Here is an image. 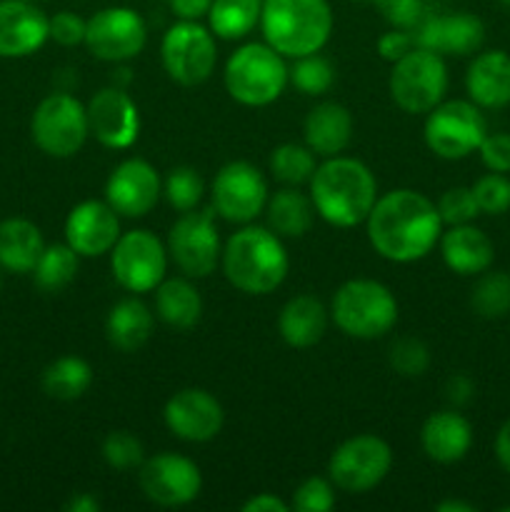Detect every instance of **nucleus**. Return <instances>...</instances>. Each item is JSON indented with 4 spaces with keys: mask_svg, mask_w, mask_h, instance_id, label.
<instances>
[{
    "mask_svg": "<svg viewBox=\"0 0 510 512\" xmlns=\"http://www.w3.org/2000/svg\"><path fill=\"white\" fill-rule=\"evenodd\" d=\"M370 3H373V0H370Z\"/></svg>",
    "mask_w": 510,
    "mask_h": 512,
    "instance_id": "56",
    "label": "nucleus"
},
{
    "mask_svg": "<svg viewBox=\"0 0 510 512\" xmlns=\"http://www.w3.org/2000/svg\"><path fill=\"white\" fill-rule=\"evenodd\" d=\"M210 195H213L215 215L238 225L253 223L270 198L263 173L245 160L223 165L215 175Z\"/></svg>",
    "mask_w": 510,
    "mask_h": 512,
    "instance_id": "15",
    "label": "nucleus"
},
{
    "mask_svg": "<svg viewBox=\"0 0 510 512\" xmlns=\"http://www.w3.org/2000/svg\"><path fill=\"white\" fill-rule=\"evenodd\" d=\"M310 200L315 213L335 228L365 223L378 200V183L365 163L333 155L315 168L310 178Z\"/></svg>",
    "mask_w": 510,
    "mask_h": 512,
    "instance_id": "2",
    "label": "nucleus"
},
{
    "mask_svg": "<svg viewBox=\"0 0 510 512\" xmlns=\"http://www.w3.org/2000/svg\"><path fill=\"white\" fill-rule=\"evenodd\" d=\"M168 5L180 20H200L208 15L213 0H168Z\"/></svg>",
    "mask_w": 510,
    "mask_h": 512,
    "instance_id": "48",
    "label": "nucleus"
},
{
    "mask_svg": "<svg viewBox=\"0 0 510 512\" xmlns=\"http://www.w3.org/2000/svg\"><path fill=\"white\" fill-rule=\"evenodd\" d=\"M393 468V450L378 435H353L333 450L328 475L335 488L350 495H363L378 488Z\"/></svg>",
    "mask_w": 510,
    "mask_h": 512,
    "instance_id": "10",
    "label": "nucleus"
},
{
    "mask_svg": "<svg viewBox=\"0 0 510 512\" xmlns=\"http://www.w3.org/2000/svg\"><path fill=\"white\" fill-rule=\"evenodd\" d=\"M45 243L30 220L8 218L0 223V265L10 273H33Z\"/></svg>",
    "mask_w": 510,
    "mask_h": 512,
    "instance_id": "30",
    "label": "nucleus"
},
{
    "mask_svg": "<svg viewBox=\"0 0 510 512\" xmlns=\"http://www.w3.org/2000/svg\"><path fill=\"white\" fill-rule=\"evenodd\" d=\"M495 458H498V463L503 465L505 473L510 475V418L505 420L503 428H500L498 435H495Z\"/></svg>",
    "mask_w": 510,
    "mask_h": 512,
    "instance_id": "51",
    "label": "nucleus"
},
{
    "mask_svg": "<svg viewBox=\"0 0 510 512\" xmlns=\"http://www.w3.org/2000/svg\"><path fill=\"white\" fill-rule=\"evenodd\" d=\"M440 255L453 273L480 275L493 265L495 248L483 230L465 223L450 225L448 233L440 235Z\"/></svg>",
    "mask_w": 510,
    "mask_h": 512,
    "instance_id": "26",
    "label": "nucleus"
},
{
    "mask_svg": "<svg viewBox=\"0 0 510 512\" xmlns=\"http://www.w3.org/2000/svg\"><path fill=\"white\" fill-rule=\"evenodd\" d=\"M220 268L240 293L268 295L283 285L290 258L280 235L260 225H245L225 240Z\"/></svg>",
    "mask_w": 510,
    "mask_h": 512,
    "instance_id": "3",
    "label": "nucleus"
},
{
    "mask_svg": "<svg viewBox=\"0 0 510 512\" xmlns=\"http://www.w3.org/2000/svg\"><path fill=\"white\" fill-rule=\"evenodd\" d=\"M305 145L320 158L340 155L353 138V115L345 105L325 100L308 110L303 123Z\"/></svg>",
    "mask_w": 510,
    "mask_h": 512,
    "instance_id": "24",
    "label": "nucleus"
},
{
    "mask_svg": "<svg viewBox=\"0 0 510 512\" xmlns=\"http://www.w3.org/2000/svg\"><path fill=\"white\" fill-rule=\"evenodd\" d=\"M425 115V145L443 160L468 158L488 135L483 113L473 100H445Z\"/></svg>",
    "mask_w": 510,
    "mask_h": 512,
    "instance_id": "8",
    "label": "nucleus"
},
{
    "mask_svg": "<svg viewBox=\"0 0 510 512\" xmlns=\"http://www.w3.org/2000/svg\"><path fill=\"white\" fill-rule=\"evenodd\" d=\"M390 98L403 113L423 115L443 103L448 90V68L443 55L428 48H413L393 63Z\"/></svg>",
    "mask_w": 510,
    "mask_h": 512,
    "instance_id": "7",
    "label": "nucleus"
},
{
    "mask_svg": "<svg viewBox=\"0 0 510 512\" xmlns=\"http://www.w3.org/2000/svg\"><path fill=\"white\" fill-rule=\"evenodd\" d=\"M268 228L280 238H303L313 225L315 205L313 200L298 188H283L265 203Z\"/></svg>",
    "mask_w": 510,
    "mask_h": 512,
    "instance_id": "31",
    "label": "nucleus"
},
{
    "mask_svg": "<svg viewBox=\"0 0 510 512\" xmlns=\"http://www.w3.org/2000/svg\"><path fill=\"white\" fill-rule=\"evenodd\" d=\"M155 313L165 325L175 330H188L198 325L203 315V298L190 278H163L155 288Z\"/></svg>",
    "mask_w": 510,
    "mask_h": 512,
    "instance_id": "29",
    "label": "nucleus"
},
{
    "mask_svg": "<svg viewBox=\"0 0 510 512\" xmlns=\"http://www.w3.org/2000/svg\"><path fill=\"white\" fill-rule=\"evenodd\" d=\"M470 305L485 320H498L510 313V275L503 270L483 273L475 283Z\"/></svg>",
    "mask_w": 510,
    "mask_h": 512,
    "instance_id": "36",
    "label": "nucleus"
},
{
    "mask_svg": "<svg viewBox=\"0 0 510 512\" xmlns=\"http://www.w3.org/2000/svg\"><path fill=\"white\" fill-rule=\"evenodd\" d=\"M68 512H98L100 503L90 493H78L68 505H65Z\"/></svg>",
    "mask_w": 510,
    "mask_h": 512,
    "instance_id": "52",
    "label": "nucleus"
},
{
    "mask_svg": "<svg viewBox=\"0 0 510 512\" xmlns=\"http://www.w3.org/2000/svg\"><path fill=\"white\" fill-rule=\"evenodd\" d=\"M148 43V25L143 15L125 5L98 10L85 25V48L105 63H125L143 53Z\"/></svg>",
    "mask_w": 510,
    "mask_h": 512,
    "instance_id": "14",
    "label": "nucleus"
},
{
    "mask_svg": "<svg viewBox=\"0 0 510 512\" xmlns=\"http://www.w3.org/2000/svg\"><path fill=\"white\" fill-rule=\"evenodd\" d=\"M160 60L170 80L180 85H200L213 75L218 63L213 30L198 20H178L170 25L160 43Z\"/></svg>",
    "mask_w": 510,
    "mask_h": 512,
    "instance_id": "9",
    "label": "nucleus"
},
{
    "mask_svg": "<svg viewBox=\"0 0 510 512\" xmlns=\"http://www.w3.org/2000/svg\"><path fill=\"white\" fill-rule=\"evenodd\" d=\"M420 445L430 460L440 465H453L468 455L473 445V428L455 410H440L423 423Z\"/></svg>",
    "mask_w": 510,
    "mask_h": 512,
    "instance_id": "25",
    "label": "nucleus"
},
{
    "mask_svg": "<svg viewBox=\"0 0 510 512\" xmlns=\"http://www.w3.org/2000/svg\"><path fill=\"white\" fill-rule=\"evenodd\" d=\"M153 323V313L143 300L125 298L108 310L105 335H108V343L120 353H135L150 340Z\"/></svg>",
    "mask_w": 510,
    "mask_h": 512,
    "instance_id": "28",
    "label": "nucleus"
},
{
    "mask_svg": "<svg viewBox=\"0 0 510 512\" xmlns=\"http://www.w3.org/2000/svg\"><path fill=\"white\" fill-rule=\"evenodd\" d=\"M140 490L160 508H183L193 503L203 488L200 468L178 453H160L140 463Z\"/></svg>",
    "mask_w": 510,
    "mask_h": 512,
    "instance_id": "16",
    "label": "nucleus"
},
{
    "mask_svg": "<svg viewBox=\"0 0 510 512\" xmlns=\"http://www.w3.org/2000/svg\"><path fill=\"white\" fill-rule=\"evenodd\" d=\"M50 38V18L35 0H0V58H25Z\"/></svg>",
    "mask_w": 510,
    "mask_h": 512,
    "instance_id": "22",
    "label": "nucleus"
},
{
    "mask_svg": "<svg viewBox=\"0 0 510 512\" xmlns=\"http://www.w3.org/2000/svg\"><path fill=\"white\" fill-rule=\"evenodd\" d=\"M88 128L100 145L110 150H125L140 135V110L128 93L118 85L98 90L85 105Z\"/></svg>",
    "mask_w": 510,
    "mask_h": 512,
    "instance_id": "19",
    "label": "nucleus"
},
{
    "mask_svg": "<svg viewBox=\"0 0 510 512\" xmlns=\"http://www.w3.org/2000/svg\"><path fill=\"white\" fill-rule=\"evenodd\" d=\"M410 33L418 48L435 50L440 55H470L483 45L485 25L478 15L468 10L435 13L425 8Z\"/></svg>",
    "mask_w": 510,
    "mask_h": 512,
    "instance_id": "17",
    "label": "nucleus"
},
{
    "mask_svg": "<svg viewBox=\"0 0 510 512\" xmlns=\"http://www.w3.org/2000/svg\"><path fill=\"white\" fill-rule=\"evenodd\" d=\"M438 512H475V508L470 503H463V500H443L438 503Z\"/></svg>",
    "mask_w": 510,
    "mask_h": 512,
    "instance_id": "53",
    "label": "nucleus"
},
{
    "mask_svg": "<svg viewBox=\"0 0 510 512\" xmlns=\"http://www.w3.org/2000/svg\"><path fill=\"white\" fill-rule=\"evenodd\" d=\"M163 180L143 158H128L113 168L105 183V200L120 218H143L158 205Z\"/></svg>",
    "mask_w": 510,
    "mask_h": 512,
    "instance_id": "18",
    "label": "nucleus"
},
{
    "mask_svg": "<svg viewBox=\"0 0 510 512\" xmlns=\"http://www.w3.org/2000/svg\"><path fill=\"white\" fill-rule=\"evenodd\" d=\"M478 153L490 173H510V133H488Z\"/></svg>",
    "mask_w": 510,
    "mask_h": 512,
    "instance_id": "46",
    "label": "nucleus"
},
{
    "mask_svg": "<svg viewBox=\"0 0 510 512\" xmlns=\"http://www.w3.org/2000/svg\"><path fill=\"white\" fill-rule=\"evenodd\" d=\"M43 390L55 400H78L93 383V368L78 355H63L43 370Z\"/></svg>",
    "mask_w": 510,
    "mask_h": 512,
    "instance_id": "33",
    "label": "nucleus"
},
{
    "mask_svg": "<svg viewBox=\"0 0 510 512\" xmlns=\"http://www.w3.org/2000/svg\"><path fill=\"white\" fill-rule=\"evenodd\" d=\"M165 3H168V0H165Z\"/></svg>",
    "mask_w": 510,
    "mask_h": 512,
    "instance_id": "55",
    "label": "nucleus"
},
{
    "mask_svg": "<svg viewBox=\"0 0 510 512\" xmlns=\"http://www.w3.org/2000/svg\"><path fill=\"white\" fill-rule=\"evenodd\" d=\"M290 70V83L300 90L303 95H323L333 88L335 83V70L330 65L328 58H323L320 53L303 55V58H295L293 68Z\"/></svg>",
    "mask_w": 510,
    "mask_h": 512,
    "instance_id": "38",
    "label": "nucleus"
},
{
    "mask_svg": "<svg viewBox=\"0 0 510 512\" xmlns=\"http://www.w3.org/2000/svg\"><path fill=\"white\" fill-rule=\"evenodd\" d=\"M413 48H418V45H415L413 33L405 28H393L378 38V53L380 58L388 60V63H395V60L408 55Z\"/></svg>",
    "mask_w": 510,
    "mask_h": 512,
    "instance_id": "47",
    "label": "nucleus"
},
{
    "mask_svg": "<svg viewBox=\"0 0 510 512\" xmlns=\"http://www.w3.org/2000/svg\"><path fill=\"white\" fill-rule=\"evenodd\" d=\"M373 3L393 28L405 30L413 28L420 20V15L425 13V8H428L425 0H373Z\"/></svg>",
    "mask_w": 510,
    "mask_h": 512,
    "instance_id": "44",
    "label": "nucleus"
},
{
    "mask_svg": "<svg viewBox=\"0 0 510 512\" xmlns=\"http://www.w3.org/2000/svg\"><path fill=\"white\" fill-rule=\"evenodd\" d=\"M465 90L478 108H505L510 103V55L505 50L475 55L465 73Z\"/></svg>",
    "mask_w": 510,
    "mask_h": 512,
    "instance_id": "23",
    "label": "nucleus"
},
{
    "mask_svg": "<svg viewBox=\"0 0 510 512\" xmlns=\"http://www.w3.org/2000/svg\"><path fill=\"white\" fill-rule=\"evenodd\" d=\"M498 3H503V5H508V8H510V0H498Z\"/></svg>",
    "mask_w": 510,
    "mask_h": 512,
    "instance_id": "54",
    "label": "nucleus"
},
{
    "mask_svg": "<svg viewBox=\"0 0 510 512\" xmlns=\"http://www.w3.org/2000/svg\"><path fill=\"white\" fill-rule=\"evenodd\" d=\"M243 512H288L290 505L273 493H258L255 498L245 500Z\"/></svg>",
    "mask_w": 510,
    "mask_h": 512,
    "instance_id": "50",
    "label": "nucleus"
},
{
    "mask_svg": "<svg viewBox=\"0 0 510 512\" xmlns=\"http://www.w3.org/2000/svg\"><path fill=\"white\" fill-rule=\"evenodd\" d=\"M473 195L480 213L503 215L505 210H510V180L505 178V173H488L475 180Z\"/></svg>",
    "mask_w": 510,
    "mask_h": 512,
    "instance_id": "41",
    "label": "nucleus"
},
{
    "mask_svg": "<svg viewBox=\"0 0 510 512\" xmlns=\"http://www.w3.org/2000/svg\"><path fill=\"white\" fill-rule=\"evenodd\" d=\"M165 428L185 443H208L223 430V405L203 388L178 390L165 403Z\"/></svg>",
    "mask_w": 510,
    "mask_h": 512,
    "instance_id": "20",
    "label": "nucleus"
},
{
    "mask_svg": "<svg viewBox=\"0 0 510 512\" xmlns=\"http://www.w3.org/2000/svg\"><path fill=\"white\" fill-rule=\"evenodd\" d=\"M163 195L170 208H175L178 213H188V210L198 208L200 200H203L205 183L198 170L190 168V165H178L165 175Z\"/></svg>",
    "mask_w": 510,
    "mask_h": 512,
    "instance_id": "37",
    "label": "nucleus"
},
{
    "mask_svg": "<svg viewBox=\"0 0 510 512\" xmlns=\"http://www.w3.org/2000/svg\"><path fill=\"white\" fill-rule=\"evenodd\" d=\"M260 30L283 58L320 53L333 33V8L328 0H263Z\"/></svg>",
    "mask_w": 510,
    "mask_h": 512,
    "instance_id": "4",
    "label": "nucleus"
},
{
    "mask_svg": "<svg viewBox=\"0 0 510 512\" xmlns=\"http://www.w3.org/2000/svg\"><path fill=\"white\" fill-rule=\"evenodd\" d=\"M328 330V310L315 295H295L278 315V333L295 350L313 348Z\"/></svg>",
    "mask_w": 510,
    "mask_h": 512,
    "instance_id": "27",
    "label": "nucleus"
},
{
    "mask_svg": "<svg viewBox=\"0 0 510 512\" xmlns=\"http://www.w3.org/2000/svg\"><path fill=\"white\" fill-rule=\"evenodd\" d=\"M120 235V215L110 208L108 200H83L65 218V243L80 258L110 253Z\"/></svg>",
    "mask_w": 510,
    "mask_h": 512,
    "instance_id": "21",
    "label": "nucleus"
},
{
    "mask_svg": "<svg viewBox=\"0 0 510 512\" xmlns=\"http://www.w3.org/2000/svg\"><path fill=\"white\" fill-rule=\"evenodd\" d=\"M390 368L403 378H420L430 365V350L420 338L405 335L390 345Z\"/></svg>",
    "mask_w": 510,
    "mask_h": 512,
    "instance_id": "39",
    "label": "nucleus"
},
{
    "mask_svg": "<svg viewBox=\"0 0 510 512\" xmlns=\"http://www.w3.org/2000/svg\"><path fill=\"white\" fill-rule=\"evenodd\" d=\"M110 270L128 293H150L168 270V248L150 230H130L110 250Z\"/></svg>",
    "mask_w": 510,
    "mask_h": 512,
    "instance_id": "12",
    "label": "nucleus"
},
{
    "mask_svg": "<svg viewBox=\"0 0 510 512\" xmlns=\"http://www.w3.org/2000/svg\"><path fill=\"white\" fill-rule=\"evenodd\" d=\"M78 258L80 255L68 243L45 245L33 268L35 285L45 293H60L68 288L78 275Z\"/></svg>",
    "mask_w": 510,
    "mask_h": 512,
    "instance_id": "34",
    "label": "nucleus"
},
{
    "mask_svg": "<svg viewBox=\"0 0 510 512\" xmlns=\"http://www.w3.org/2000/svg\"><path fill=\"white\" fill-rule=\"evenodd\" d=\"M85 25H88V20L80 18L78 13L60 10L50 18V38L58 45L73 48V45L85 43Z\"/></svg>",
    "mask_w": 510,
    "mask_h": 512,
    "instance_id": "45",
    "label": "nucleus"
},
{
    "mask_svg": "<svg viewBox=\"0 0 510 512\" xmlns=\"http://www.w3.org/2000/svg\"><path fill=\"white\" fill-rule=\"evenodd\" d=\"M438 213L443 225H465L473 223L480 215L478 203H475L473 188H450L440 195Z\"/></svg>",
    "mask_w": 510,
    "mask_h": 512,
    "instance_id": "43",
    "label": "nucleus"
},
{
    "mask_svg": "<svg viewBox=\"0 0 510 512\" xmlns=\"http://www.w3.org/2000/svg\"><path fill=\"white\" fill-rule=\"evenodd\" d=\"M475 388H473V380L468 378V375L458 373L453 375V378L448 380V385H445V395H448V400L453 405H465L470 403V398H473Z\"/></svg>",
    "mask_w": 510,
    "mask_h": 512,
    "instance_id": "49",
    "label": "nucleus"
},
{
    "mask_svg": "<svg viewBox=\"0 0 510 512\" xmlns=\"http://www.w3.org/2000/svg\"><path fill=\"white\" fill-rule=\"evenodd\" d=\"M168 255L188 278H208L223 255L213 210H188L180 215L168 233Z\"/></svg>",
    "mask_w": 510,
    "mask_h": 512,
    "instance_id": "13",
    "label": "nucleus"
},
{
    "mask_svg": "<svg viewBox=\"0 0 510 512\" xmlns=\"http://www.w3.org/2000/svg\"><path fill=\"white\" fill-rule=\"evenodd\" d=\"M365 228L380 258L390 263H415L440 243L443 220L433 200L418 190L398 188L375 200Z\"/></svg>",
    "mask_w": 510,
    "mask_h": 512,
    "instance_id": "1",
    "label": "nucleus"
},
{
    "mask_svg": "<svg viewBox=\"0 0 510 512\" xmlns=\"http://www.w3.org/2000/svg\"><path fill=\"white\" fill-rule=\"evenodd\" d=\"M335 325L348 338H383L398 323V300L388 285L370 278H355L340 285L330 305Z\"/></svg>",
    "mask_w": 510,
    "mask_h": 512,
    "instance_id": "6",
    "label": "nucleus"
},
{
    "mask_svg": "<svg viewBox=\"0 0 510 512\" xmlns=\"http://www.w3.org/2000/svg\"><path fill=\"white\" fill-rule=\"evenodd\" d=\"M263 0H213L208 10V28L215 38L243 40L260 25Z\"/></svg>",
    "mask_w": 510,
    "mask_h": 512,
    "instance_id": "32",
    "label": "nucleus"
},
{
    "mask_svg": "<svg viewBox=\"0 0 510 512\" xmlns=\"http://www.w3.org/2000/svg\"><path fill=\"white\" fill-rule=\"evenodd\" d=\"M290 80L285 58L268 43H245L228 58L223 83L230 98L248 108H265L283 95Z\"/></svg>",
    "mask_w": 510,
    "mask_h": 512,
    "instance_id": "5",
    "label": "nucleus"
},
{
    "mask_svg": "<svg viewBox=\"0 0 510 512\" xmlns=\"http://www.w3.org/2000/svg\"><path fill=\"white\" fill-rule=\"evenodd\" d=\"M33 140L50 158H70L88 140V110L68 93H53L40 100L33 113Z\"/></svg>",
    "mask_w": 510,
    "mask_h": 512,
    "instance_id": "11",
    "label": "nucleus"
},
{
    "mask_svg": "<svg viewBox=\"0 0 510 512\" xmlns=\"http://www.w3.org/2000/svg\"><path fill=\"white\" fill-rule=\"evenodd\" d=\"M103 460L113 470H133L143 463V443L128 430H113L103 440Z\"/></svg>",
    "mask_w": 510,
    "mask_h": 512,
    "instance_id": "40",
    "label": "nucleus"
},
{
    "mask_svg": "<svg viewBox=\"0 0 510 512\" xmlns=\"http://www.w3.org/2000/svg\"><path fill=\"white\" fill-rule=\"evenodd\" d=\"M315 168H318V165H315V153L308 145L283 143L273 150V155H270V173H273V178L290 185V188L310 183Z\"/></svg>",
    "mask_w": 510,
    "mask_h": 512,
    "instance_id": "35",
    "label": "nucleus"
},
{
    "mask_svg": "<svg viewBox=\"0 0 510 512\" xmlns=\"http://www.w3.org/2000/svg\"><path fill=\"white\" fill-rule=\"evenodd\" d=\"M293 508L298 512H330L335 508V485L333 480L313 478L303 480L293 493Z\"/></svg>",
    "mask_w": 510,
    "mask_h": 512,
    "instance_id": "42",
    "label": "nucleus"
}]
</instances>
